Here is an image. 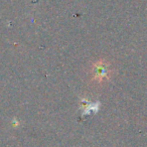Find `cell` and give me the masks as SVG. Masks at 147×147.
<instances>
[{
  "label": "cell",
  "instance_id": "obj_1",
  "mask_svg": "<svg viewBox=\"0 0 147 147\" xmlns=\"http://www.w3.org/2000/svg\"><path fill=\"white\" fill-rule=\"evenodd\" d=\"M109 71H108V67H107L106 63H98L97 65H95V78L97 79H103L106 78L107 75H108Z\"/></svg>",
  "mask_w": 147,
  "mask_h": 147
}]
</instances>
